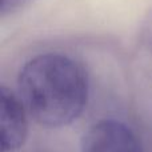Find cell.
<instances>
[{
	"mask_svg": "<svg viewBox=\"0 0 152 152\" xmlns=\"http://www.w3.org/2000/svg\"><path fill=\"white\" fill-rule=\"evenodd\" d=\"M18 89L36 123L61 128L83 113L88 100V77L84 67L71 56L47 52L34 56L20 68Z\"/></svg>",
	"mask_w": 152,
	"mask_h": 152,
	"instance_id": "6da1fadb",
	"label": "cell"
},
{
	"mask_svg": "<svg viewBox=\"0 0 152 152\" xmlns=\"http://www.w3.org/2000/svg\"><path fill=\"white\" fill-rule=\"evenodd\" d=\"M80 148L81 152H144L135 132L115 119L92 124L81 139Z\"/></svg>",
	"mask_w": 152,
	"mask_h": 152,
	"instance_id": "7a4b0ae2",
	"label": "cell"
},
{
	"mask_svg": "<svg viewBox=\"0 0 152 152\" xmlns=\"http://www.w3.org/2000/svg\"><path fill=\"white\" fill-rule=\"evenodd\" d=\"M28 111L20 96L8 87L0 88V134L1 152H13L21 148L28 137Z\"/></svg>",
	"mask_w": 152,
	"mask_h": 152,
	"instance_id": "3957f363",
	"label": "cell"
},
{
	"mask_svg": "<svg viewBox=\"0 0 152 152\" xmlns=\"http://www.w3.org/2000/svg\"><path fill=\"white\" fill-rule=\"evenodd\" d=\"M31 0H0V13L3 18L19 12Z\"/></svg>",
	"mask_w": 152,
	"mask_h": 152,
	"instance_id": "277c9868",
	"label": "cell"
}]
</instances>
